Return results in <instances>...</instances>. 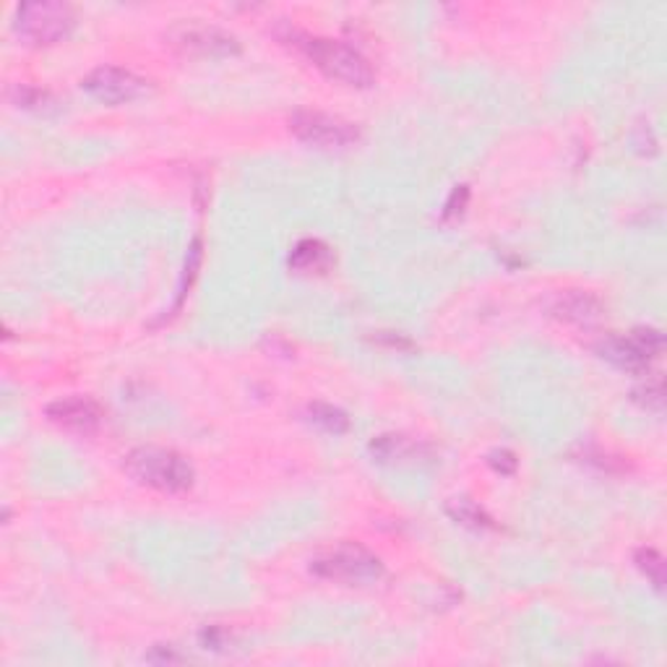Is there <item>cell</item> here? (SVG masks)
<instances>
[{
    "label": "cell",
    "mask_w": 667,
    "mask_h": 667,
    "mask_svg": "<svg viewBox=\"0 0 667 667\" xmlns=\"http://www.w3.org/2000/svg\"><path fill=\"white\" fill-rule=\"evenodd\" d=\"M446 511L454 521H459V525L469 527V529H493V527H496L488 514H485L477 504H473L469 498H454L452 504L446 506Z\"/></svg>",
    "instance_id": "obj_15"
},
{
    "label": "cell",
    "mask_w": 667,
    "mask_h": 667,
    "mask_svg": "<svg viewBox=\"0 0 667 667\" xmlns=\"http://www.w3.org/2000/svg\"><path fill=\"white\" fill-rule=\"evenodd\" d=\"M45 415L50 423L63 427V431L89 436V433H94L99 425H103L105 410L99 407V402H94L92 396L74 394L50 402L45 407Z\"/></svg>",
    "instance_id": "obj_9"
},
{
    "label": "cell",
    "mask_w": 667,
    "mask_h": 667,
    "mask_svg": "<svg viewBox=\"0 0 667 667\" xmlns=\"http://www.w3.org/2000/svg\"><path fill=\"white\" fill-rule=\"evenodd\" d=\"M306 415L310 423H314L316 427H321L324 433H331V436H342V433L350 431V417H347V412L334 407V404L314 402V404H308Z\"/></svg>",
    "instance_id": "obj_13"
},
{
    "label": "cell",
    "mask_w": 667,
    "mask_h": 667,
    "mask_svg": "<svg viewBox=\"0 0 667 667\" xmlns=\"http://www.w3.org/2000/svg\"><path fill=\"white\" fill-rule=\"evenodd\" d=\"M167 45L180 55L193 57H230L241 53V40L235 34L201 21H180L167 32Z\"/></svg>",
    "instance_id": "obj_6"
},
{
    "label": "cell",
    "mask_w": 667,
    "mask_h": 667,
    "mask_svg": "<svg viewBox=\"0 0 667 667\" xmlns=\"http://www.w3.org/2000/svg\"><path fill=\"white\" fill-rule=\"evenodd\" d=\"M82 89L105 105H126L149 92V82L120 65H99L82 78Z\"/></svg>",
    "instance_id": "obj_8"
},
{
    "label": "cell",
    "mask_w": 667,
    "mask_h": 667,
    "mask_svg": "<svg viewBox=\"0 0 667 667\" xmlns=\"http://www.w3.org/2000/svg\"><path fill=\"white\" fill-rule=\"evenodd\" d=\"M488 464H490V469H496L498 475H514L519 467L517 454L509 452V448H496V452H490Z\"/></svg>",
    "instance_id": "obj_17"
},
{
    "label": "cell",
    "mask_w": 667,
    "mask_h": 667,
    "mask_svg": "<svg viewBox=\"0 0 667 667\" xmlns=\"http://www.w3.org/2000/svg\"><path fill=\"white\" fill-rule=\"evenodd\" d=\"M373 462L379 464H417L431 459V448L404 433H383L368 444Z\"/></svg>",
    "instance_id": "obj_10"
},
{
    "label": "cell",
    "mask_w": 667,
    "mask_h": 667,
    "mask_svg": "<svg viewBox=\"0 0 667 667\" xmlns=\"http://www.w3.org/2000/svg\"><path fill=\"white\" fill-rule=\"evenodd\" d=\"M289 130L303 144L318 149H345L360 139V130L354 123L318 110H297L289 115Z\"/></svg>",
    "instance_id": "obj_7"
},
{
    "label": "cell",
    "mask_w": 667,
    "mask_h": 667,
    "mask_svg": "<svg viewBox=\"0 0 667 667\" xmlns=\"http://www.w3.org/2000/svg\"><path fill=\"white\" fill-rule=\"evenodd\" d=\"M13 27L34 45H55L71 38L76 29V13L65 3H24L19 6Z\"/></svg>",
    "instance_id": "obj_5"
},
{
    "label": "cell",
    "mask_w": 667,
    "mask_h": 667,
    "mask_svg": "<svg viewBox=\"0 0 667 667\" xmlns=\"http://www.w3.org/2000/svg\"><path fill=\"white\" fill-rule=\"evenodd\" d=\"M310 574L326 582H337L347 586H360L379 582L383 576L381 558L354 542H345L331 550H324L316 558H310Z\"/></svg>",
    "instance_id": "obj_3"
},
{
    "label": "cell",
    "mask_w": 667,
    "mask_h": 667,
    "mask_svg": "<svg viewBox=\"0 0 667 667\" xmlns=\"http://www.w3.org/2000/svg\"><path fill=\"white\" fill-rule=\"evenodd\" d=\"M636 569L642 571L644 576L649 579L652 586H655L657 592H663L665 586V558L657 553L655 548H639L634 555Z\"/></svg>",
    "instance_id": "obj_16"
},
{
    "label": "cell",
    "mask_w": 667,
    "mask_h": 667,
    "mask_svg": "<svg viewBox=\"0 0 667 667\" xmlns=\"http://www.w3.org/2000/svg\"><path fill=\"white\" fill-rule=\"evenodd\" d=\"M274 34H277L282 45L295 50L300 57H306L314 68L321 71L324 76H329L331 82L354 86V89H366V86L373 84L375 74L368 57L354 47L345 45V42L318 38V34H308L289 24L277 27Z\"/></svg>",
    "instance_id": "obj_1"
},
{
    "label": "cell",
    "mask_w": 667,
    "mask_h": 667,
    "mask_svg": "<svg viewBox=\"0 0 667 667\" xmlns=\"http://www.w3.org/2000/svg\"><path fill=\"white\" fill-rule=\"evenodd\" d=\"M287 266L295 274H324L334 266V253L324 241L306 237V241L297 243L293 253H289Z\"/></svg>",
    "instance_id": "obj_12"
},
{
    "label": "cell",
    "mask_w": 667,
    "mask_h": 667,
    "mask_svg": "<svg viewBox=\"0 0 667 667\" xmlns=\"http://www.w3.org/2000/svg\"><path fill=\"white\" fill-rule=\"evenodd\" d=\"M123 473L144 488L159 493H186L193 488L195 473L183 454L162 446H136L123 456Z\"/></svg>",
    "instance_id": "obj_2"
},
{
    "label": "cell",
    "mask_w": 667,
    "mask_h": 667,
    "mask_svg": "<svg viewBox=\"0 0 667 667\" xmlns=\"http://www.w3.org/2000/svg\"><path fill=\"white\" fill-rule=\"evenodd\" d=\"M550 314L565 324L590 326L603 318V303L594 295L584 293V289H569V293H561L555 297L553 306H550Z\"/></svg>",
    "instance_id": "obj_11"
},
{
    "label": "cell",
    "mask_w": 667,
    "mask_h": 667,
    "mask_svg": "<svg viewBox=\"0 0 667 667\" xmlns=\"http://www.w3.org/2000/svg\"><path fill=\"white\" fill-rule=\"evenodd\" d=\"M665 347L663 331L657 329H634L628 337L621 334H607L594 345L597 354L607 362H613L615 368L628 373H642L647 371L649 362L659 358Z\"/></svg>",
    "instance_id": "obj_4"
},
{
    "label": "cell",
    "mask_w": 667,
    "mask_h": 667,
    "mask_svg": "<svg viewBox=\"0 0 667 667\" xmlns=\"http://www.w3.org/2000/svg\"><path fill=\"white\" fill-rule=\"evenodd\" d=\"M11 103L21 107V110H32V113H47L55 107V97L45 89H38V86L29 84H13L9 89Z\"/></svg>",
    "instance_id": "obj_14"
},
{
    "label": "cell",
    "mask_w": 667,
    "mask_h": 667,
    "mask_svg": "<svg viewBox=\"0 0 667 667\" xmlns=\"http://www.w3.org/2000/svg\"><path fill=\"white\" fill-rule=\"evenodd\" d=\"M467 201H469V188L467 186H456L452 199H448L446 207H444L446 220H452V216H459L464 209H467Z\"/></svg>",
    "instance_id": "obj_18"
},
{
    "label": "cell",
    "mask_w": 667,
    "mask_h": 667,
    "mask_svg": "<svg viewBox=\"0 0 667 667\" xmlns=\"http://www.w3.org/2000/svg\"><path fill=\"white\" fill-rule=\"evenodd\" d=\"M642 396H649L644 399V407H652V410H659L663 407V383L655 381V383H647L644 389H636L634 391V399H642Z\"/></svg>",
    "instance_id": "obj_19"
}]
</instances>
